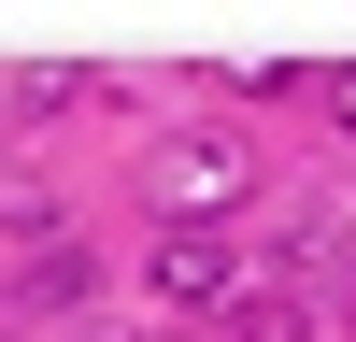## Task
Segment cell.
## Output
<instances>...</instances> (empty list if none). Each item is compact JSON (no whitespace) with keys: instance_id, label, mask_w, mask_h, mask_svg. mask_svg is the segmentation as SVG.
<instances>
[{"instance_id":"obj_3","label":"cell","mask_w":356,"mask_h":342,"mask_svg":"<svg viewBox=\"0 0 356 342\" xmlns=\"http://www.w3.org/2000/svg\"><path fill=\"white\" fill-rule=\"evenodd\" d=\"M271 256H285V300H356V228L328 214V200H285Z\"/></svg>"},{"instance_id":"obj_6","label":"cell","mask_w":356,"mask_h":342,"mask_svg":"<svg viewBox=\"0 0 356 342\" xmlns=\"http://www.w3.org/2000/svg\"><path fill=\"white\" fill-rule=\"evenodd\" d=\"M328 114H342V129H356V72H328Z\"/></svg>"},{"instance_id":"obj_7","label":"cell","mask_w":356,"mask_h":342,"mask_svg":"<svg viewBox=\"0 0 356 342\" xmlns=\"http://www.w3.org/2000/svg\"><path fill=\"white\" fill-rule=\"evenodd\" d=\"M100 342H171V328H100Z\"/></svg>"},{"instance_id":"obj_5","label":"cell","mask_w":356,"mask_h":342,"mask_svg":"<svg viewBox=\"0 0 356 342\" xmlns=\"http://www.w3.org/2000/svg\"><path fill=\"white\" fill-rule=\"evenodd\" d=\"M228 342H314V314H300V300H285V285H257V300H243V314H228Z\"/></svg>"},{"instance_id":"obj_1","label":"cell","mask_w":356,"mask_h":342,"mask_svg":"<svg viewBox=\"0 0 356 342\" xmlns=\"http://www.w3.org/2000/svg\"><path fill=\"white\" fill-rule=\"evenodd\" d=\"M257 200V142L243 129H171L157 142V228H214Z\"/></svg>"},{"instance_id":"obj_2","label":"cell","mask_w":356,"mask_h":342,"mask_svg":"<svg viewBox=\"0 0 356 342\" xmlns=\"http://www.w3.org/2000/svg\"><path fill=\"white\" fill-rule=\"evenodd\" d=\"M143 285H157L171 314H243V256H228V228H157V256H143Z\"/></svg>"},{"instance_id":"obj_4","label":"cell","mask_w":356,"mask_h":342,"mask_svg":"<svg viewBox=\"0 0 356 342\" xmlns=\"http://www.w3.org/2000/svg\"><path fill=\"white\" fill-rule=\"evenodd\" d=\"M86 300H100V256H86V243H43L15 271V314H29V328H43V314H86Z\"/></svg>"}]
</instances>
